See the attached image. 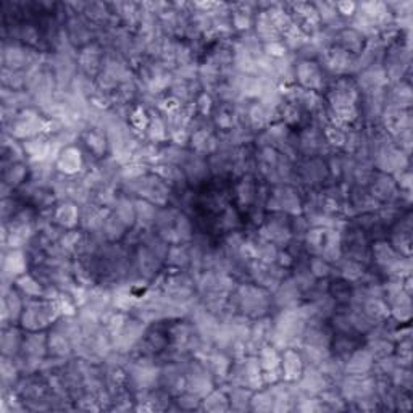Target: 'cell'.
Masks as SVG:
<instances>
[{
  "mask_svg": "<svg viewBox=\"0 0 413 413\" xmlns=\"http://www.w3.org/2000/svg\"><path fill=\"white\" fill-rule=\"evenodd\" d=\"M236 304H238L239 314L244 318H263L267 316L268 309L273 305V297L268 296L267 289L262 286L243 285L236 291Z\"/></svg>",
  "mask_w": 413,
  "mask_h": 413,
  "instance_id": "1",
  "label": "cell"
},
{
  "mask_svg": "<svg viewBox=\"0 0 413 413\" xmlns=\"http://www.w3.org/2000/svg\"><path fill=\"white\" fill-rule=\"evenodd\" d=\"M58 307L50 302V300H38V302H31L28 307L25 305L23 310L21 321L23 326L31 329V331H39L47 324L57 320Z\"/></svg>",
  "mask_w": 413,
  "mask_h": 413,
  "instance_id": "2",
  "label": "cell"
},
{
  "mask_svg": "<svg viewBox=\"0 0 413 413\" xmlns=\"http://www.w3.org/2000/svg\"><path fill=\"white\" fill-rule=\"evenodd\" d=\"M296 78L299 79L304 91L320 92L324 86V75L320 65L314 60H304L296 67Z\"/></svg>",
  "mask_w": 413,
  "mask_h": 413,
  "instance_id": "3",
  "label": "cell"
},
{
  "mask_svg": "<svg viewBox=\"0 0 413 413\" xmlns=\"http://www.w3.org/2000/svg\"><path fill=\"white\" fill-rule=\"evenodd\" d=\"M305 368V362L302 353L297 352L296 347H287L282 349L281 353V375L282 381L297 382L299 378L302 376Z\"/></svg>",
  "mask_w": 413,
  "mask_h": 413,
  "instance_id": "4",
  "label": "cell"
},
{
  "mask_svg": "<svg viewBox=\"0 0 413 413\" xmlns=\"http://www.w3.org/2000/svg\"><path fill=\"white\" fill-rule=\"evenodd\" d=\"M57 168L62 173L73 176L82 168V155L76 147H67L57 158Z\"/></svg>",
  "mask_w": 413,
  "mask_h": 413,
  "instance_id": "5",
  "label": "cell"
},
{
  "mask_svg": "<svg viewBox=\"0 0 413 413\" xmlns=\"http://www.w3.org/2000/svg\"><path fill=\"white\" fill-rule=\"evenodd\" d=\"M253 391L247 387L241 386H231V389L228 391V399H229V409L244 412L250 410V399H252Z\"/></svg>",
  "mask_w": 413,
  "mask_h": 413,
  "instance_id": "6",
  "label": "cell"
},
{
  "mask_svg": "<svg viewBox=\"0 0 413 413\" xmlns=\"http://www.w3.org/2000/svg\"><path fill=\"white\" fill-rule=\"evenodd\" d=\"M200 409L211 410V412H220V410H229V399L228 392L220 391V389H211V391L202 397L200 402Z\"/></svg>",
  "mask_w": 413,
  "mask_h": 413,
  "instance_id": "7",
  "label": "cell"
},
{
  "mask_svg": "<svg viewBox=\"0 0 413 413\" xmlns=\"http://www.w3.org/2000/svg\"><path fill=\"white\" fill-rule=\"evenodd\" d=\"M252 412H273V397H271L270 389L265 386L258 391H253L250 399Z\"/></svg>",
  "mask_w": 413,
  "mask_h": 413,
  "instance_id": "8",
  "label": "cell"
}]
</instances>
